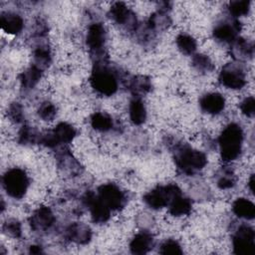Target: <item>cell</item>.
I'll return each mask as SVG.
<instances>
[{"label":"cell","instance_id":"obj_17","mask_svg":"<svg viewBox=\"0 0 255 255\" xmlns=\"http://www.w3.org/2000/svg\"><path fill=\"white\" fill-rule=\"evenodd\" d=\"M231 55L236 61L249 60L254 55V46L251 42L243 39L237 38L231 43Z\"/></svg>","mask_w":255,"mask_h":255},{"label":"cell","instance_id":"obj_1","mask_svg":"<svg viewBox=\"0 0 255 255\" xmlns=\"http://www.w3.org/2000/svg\"><path fill=\"white\" fill-rule=\"evenodd\" d=\"M243 130L241 127L235 123L226 126L218 139L222 159L224 161L236 159L241 152Z\"/></svg>","mask_w":255,"mask_h":255},{"label":"cell","instance_id":"obj_30","mask_svg":"<svg viewBox=\"0 0 255 255\" xmlns=\"http://www.w3.org/2000/svg\"><path fill=\"white\" fill-rule=\"evenodd\" d=\"M177 49L184 55H192L196 50V41L189 35L180 34L176 38Z\"/></svg>","mask_w":255,"mask_h":255},{"label":"cell","instance_id":"obj_6","mask_svg":"<svg viewBox=\"0 0 255 255\" xmlns=\"http://www.w3.org/2000/svg\"><path fill=\"white\" fill-rule=\"evenodd\" d=\"M233 252L237 255H249L253 253L255 246V232L248 225L239 226L232 239Z\"/></svg>","mask_w":255,"mask_h":255},{"label":"cell","instance_id":"obj_16","mask_svg":"<svg viewBox=\"0 0 255 255\" xmlns=\"http://www.w3.org/2000/svg\"><path fill=\"white\" fill-rule=\"evenodd\" d=\"M0 27L2 31L17 35L19 34L24 27V21L22 17L13 12H4L0 16Z\"/></svg>","mask_w":255,"mask_h":255},{"label":"cell","instance_id":"obj_18","mask_svg":"<svg viewBox=\"0 0 255 255\" xmlns=\"http://www.w3.org/2000/svg\"><path fill=\"white\" fill-rule=\"evenodd\" d=\"M154 241L147 232H139L133 236L129 243V250L132 254H145L151 250Z\"/></svg>","mask_w":255,"mask_h":255},{"label":"cell","instance_id":"obj_34","mask_svg":"<svg viewBox=\"0 0 255 255\" xmlns=\"http://www.w3.org/2000/svg\"><path fill=\"white\" fill-rule=\"evenodd\" d=\"M7 114H8L9 119L16 124H21L24 122V119H25L24 110H23V107L19 103L10 104Z\"/></svg>","mask_w":255,"mask_h":255},{"label":"cell","instance_id":"obj_14","mask_svg":"<svg viewBox=\"0 0 255 255\" xmlns=\"http://www.w3.org/2000/svg\"><path fill=\"white\" fill-rule=\"evenodd\" d=\"M65 236L70 241L76 244H88L92 239L91 228L81 222H75L70 224L65 230Z\"/></svg>","mask_w":255,"mask_h":255},{"label":"cell","instance_id":"obj_2","mask_svg":"<svg viewBox=\"0 0 255 255\" xmlns=\"http://www.w3.org/2000/svg\"><path fill=\"white\" fill-rule=\"evenodd\" d=\"M174 161L181 172L192 175L206 165L207 158L203 152L188 145H181L175 150Z\"/></svg>","mask_w":255,"mask_h":255},{"label":"cell","instance_id":"obj_31","mask_svg":"<svg viewBox=\"0 0 255 255\" xmlns=\"http://www.w3.org/2000/svg\"><path fill=\"white\" fill-rule=\"evenodd\" d=\"M192 66L198 72L202 73H208L214 68V65L210 58L204 54H195L192 57Z\"/></svg>","mask_w":255,"mask_h":255},{"label":"cell","instance_id":"obj_10","mask_svg":"<svg viewBox=\"0 0 255 255\" xmlns=\"http://www.w3.org/2000/svg\"><path fill=\"white\" fill-rule=\"evenodd\" d=\"M109 17L115 23L124 26L128 30H137V20L135 15L124 2L114 3L109 10Z\"/></svg>","mask_w":255,"mask_h":255},{"label":"cell","instance_id":"obj_25","mask_svg":"<svg viewBox=\"0 0 255 255\" xmlns=\"http://www.w3.org/2000/svg\"><path fill=\"white\" fill-rule=\"evenodd\" d=\"M57 158L59 166L65 171H68L71 174H76L80 172V163L73 157L71 152H69L68 150H61L58 153Z\"/></svg>","mask_w":255,"mask_h":255},{"label":"cell","instance_id":"obj_8","mask_svg":"<svg viewBox=\"0 0 255 255\" xmlns=\"http://www.w3.org/2000/svg\"><path fill=\"white\" fill-rule=\"evenodd\" d=\"M98 196L111 210H120L127 201L124 191L114 183L101 185L98 189Z\"/></svg>","mask_w":255,"mask_h":255},{"label":"cell","instance_id":"obj_26","mask_svg":"<svg viewBox=\"0 0 255 255\" xmlns=\"http://www.w3.org/2000/svg\"><path fill=\"white\" fill-rule=\"evenodd\" d=\"M58 141L61 143H69L71 142L75 136L77 135V131L75 128L68 123H60L53 129Z\"/></svg>","mask_w":255,"mask_h":255},{"label":"cell","instance_id":"obj_38","mask_svg":"<svg viewBox=\"0 0 255 255\" xmlns=\"http://www.w3.org/2000/svg\"><path fill=\"white\" fill-rule=\"evenodd\" d=\"M240 110L243 115L246 117L252 118L255 115V100L253 97H247L245 98L241 105H240Z\"/></svg>","mask_w":255,"mask_h":255},{"label":"cell","instance_id":"obj_5","mask_svg":"<svg viewBox=\"0 0 255 255\" xmlns=\"http://www.w3.org/2000/svg\"><path fill=\"white\" fill-rule=\"evenodd\" d=\"M180 193L181 191L176 184L160 185L146 192L143 196V201L152 209H160L167 206L170 201Z\"/></svg>","mask_w":255,"mask_h":255},{"label":"cell","instance_id":"obj_36","mask_svg":"<svg viewBox=\"0 0 255 255\" xmlns=\"http://www.w3.org/2000/svg\"><path fill=\"white\" fill-rule=\"evenodd\" d=\"M159 253L167 255V254H171V255H177V254H181L182 253V248L180 246V244L173 239H168L165 240L159 249Z\"/></svg>","mask_w":255,"mask_h":255},{"label":"cell","instance_id":"obj_35","mask_svg":"<svg viewBox=\"0 0 255 255\" xmlns=\"http://www.w3.org/2000/svg\"><path fill=\"white\" fill-rule=\"evenodd\" d=\"M57 113L56 107L50 102H44L38 108V116L43 121H52Z\"/></svg>","mask_w":255,"mask_h":255},{"label":"cell","instance_id":"obj_22","mask_svg":"<svg viewBox=\"0 0 255 255\" xmlns=\"http://www.w3.org/2000/svg\"><path fill=\"white\" fill-rule=\"evenodd\" d=\"M168 207L170 214L174 216H183L191 211L192 203L189 198L182 196V194L180 193L170 201Z\"/></svg>","mask_w":255,"mask_h":255},{"label":"cell","instance_id":"obj_23","mask_svg":"<svg viewBox=\"0 0 255 255\" xmlns=\"http://www.w3.org/2000/svg\"><path fill=\"white\" fill-rule=\"evenodd\" d=\"M170 24H171V19L168 13L158 10L149 17L146 23V26L153 32H156V31L167 29L170 26Z\"/></svg>","mask_w":255,"mask_h":255},{"label":"cell","instance_id":"obj_13","mask_svg":"<svg viewBox=\"0 0 255 255\" xmlns=\"http://www.w3.org/2000/svg\"><path fill=\"white\" fill-rule=\"evenodd\" d=\"M107 40V32L101 23H94L89 26L86 35V44L93 54L103 52Z\"/></svg>","mask_w":255,"mask_h":255},{"label":"cell","instance_id":"obj_37","mask_svg":"<svg viewBox=\"0 0 255 255\" xmlns=\"http://www.w3.org/2000/svg\"><path fill=\"white\" fill-rule=\"evenodd\" d=\"M235 184L234 176L230 171H223V173L217 179V186L220 189H228L233 187Z\"/></svg>","mask_w":255,"mask_h":255},{"label":"cell","instance_id":"obj_4","mask_svg":"<svg viewBox=\"0 0 255 255\" xmlns=\"http://www.w3.org/2000/svg\"><path fill=\"white\" fill-rule=\"evenodd\" d=\"M2 185L10 197L20 199L27 192L29 187V177L23 169L13 167L4 173L2 177Z\"/></svg>","mask_w":255,"mask_h":255},{"label":"cell","instance_id":"obj_39","mask_svg":"<svg viewBox=\"0 0 255 255\" xmlns=\"http://www.w3.org/2000/svg\"><path fill=\"white\" fill-rule=\"evenodd\" d=\"M41 143L44 144L45 146L49 147V148L57 147L60 144V142L58 141V139H57L55 133L53 132V130H50V131L42 134Z\"/></svg>","mask_w":255,"mask_h":255},{"label":"cell","instance_id":"obj_27","mask_svg":"<svg viewBox=\"0 0 255 255\" xmlns=\"http://www.w3.org/2000/svg\"><path fill=\"white\" fill-rule=\"evenodd\" d=\"M91 125L94 129L98 131H109L114 127V121L112 117L106 113H95L91 118Z\"/></svg>","mask_w":255,"mask_h":255},{"label":"cell","instance_id":"obj_3","mask_svg":"<svg viewBox=\"0 0 255 255\" xmlns=\"http://www.w3.org/2000/svg\"><path fill=\"white\" fill-rule=\"evenodd\" d=\"M90 83L92 88L103 96H112L118 91V79L115 73L103 63H95Z\"/></svg>","mask_w":255,"mask_h":255},{"label":"cell","instance_id":"obj_32","mask_svg":"<svg viewBox=\"0 0 255 255\" xmlns=\"http://www.w3.org/2000/svg\"><path fill=\"white\" fill-rule=\"evenodd\" d=\"M3 233L12 238H19L22 235V226L19 220L15 218L7 219L2 226Z\"/></svg>","mask_w":255,"mask_h":255},{"label":"cell","instance_id":"obj_11","mask_svg":"<svg viewBox=\"0 0 255 255\" xmlns=\"http://www.w3.org/2000/svg\"><path fill=\"white\" fill-rule=\"evenodd\" d=\"M241 30V25L238 20H224L215 25L213 28V37L222 43H232L238 38V34Z\"/></svg>","mask_w":255,"mask_h":255},{"label":"cell","instance_id":"obj_28","mask_svg":"<svg viewBox=\"0 0 255 255\" xmlns=\"http://www.w3.org/2000/svg\"><path fill=\"white\" fill-rule=\"evenodd\" d=\"M129 89L135 97L139 98L151 90V82L146 76H136L131 79Z\"/></svg>","mask_w":255,"mask_h":255},{"label":"cell","instance_id":"obj_40","mask_svg":"<svg viewBox=\"0 0 255 255\" xmlns=\"http://www.w3.org/2000/svg\"><path fill=\"white\" fill-rule=\"evenodd\" d=\"M29 253L30 254H42V253H44V251L40 245H31L29 247Z\"/></svg>","mask_w":255,"mask_h":255},{"label":"cell","instance_id":"obj_20","mask_svg":"<svg viewBox=\"0 0 255 255\" xmlns=\"http://www.w3.org/2000/svg\"><path fill=\"white\" fill-rule=\"evenodd\" d=\"M43 70L33 65L20 75V84L24 90L33 89L42 78Z\"/></svg>","mask_w":255,"mask_h":255},{"label":"cell","instance_id":"obj_41","mask_svg":"<svg viewBox=\"0 0 255 255\" xmlns=\"http://www.w3.org/2000/svg\"><path fill=\"white\" fill-rule=\"evenodd\" d=\"M248 186L251 190V192H254V174H252L249 178V181H248Z\"/></svg>","mask_w":255,"mask_h":255},{"label":"cell","instance_id":"obj_12","mask_svg":"<svg viewBox=\"0 0 255 255\" xmlns=\"http://www.w3.org/2000/svg\"><path fill=\"white\" fill-rule=\"evenodd\" d=\"M29 223L34 231H47L55 223V215L47 206L38 207L29 218Z\"/></svg>","mask_w":255,"mask_h":255},{"label":"cell","instance_id":"obj_7","mask_svg":"<svg viewBox=\"0 0 255 255\" xmlns=\"http://www.w3.org/2000/svg\"><path fill=\"white\" fill-rule=\"evenodd\" d=\"M219 82L228 89L239 90L246 84L245 72L238 64H227L219 74Z\"/></svg>","mask_w":255,"mask_h":255},{"label":"cell","instance_id":"obj_29","mask_svg":"<svg viewBox=\"0 0 255 255\" xmlns=\"http://www.w3.org/2000/svg\"><path fill=\"white\" fill-rule=\"evenodd\" d=\"M52 56L50 49L46 45H40L34 50V62L35 66L41 70H45L51 63Z\"/></svg>","mask_w":255,"mask_h":255},{"label":"cell","instance_id":"obj_19","mask_svg":"<svg viewBox=\"0 0 255 255\" xmlns=\"http://www.w3.org/2000/svg\"><path fill=\"white\" fill-rule=\"evenodd\" d=\"M129 119L134 125H142L146 120V109L143 102L138 97H134L128 106Z\"/></svg>","mask_w":255,"mask_h":255},{"label":"cell","instance_id":"obj_21","mask_svg":"<svg viewBox=\"0 0 255 255\" xmlns=\"http://www.w3.org/2000/svg\"><path fill=\"white\" fill-rule=\"evenodd\" d=\"M232 210L236 216L243 219H253L255 216L254 204L246 198H238L232 204Z\"/></svg>","mask_w":255,"mask_h":255},{"label":"cell","instance_id":"obj_9","mask_svg":"<svg viewBox=\"0 0 255 255\" xmlns=\"http://www.w3.org/2000/svg\"><path fill=\"white\" fill-rule=\"evenodd\" d=\"M83 203L89 209L92 220L95 223H105L110 219L112 210L101 200L98 194L92 191L85 193Z\"/></svg>","mask_w":255,"mask_h":255},{"label":"cell","instance_id":"obj_24","mask_svg":"<svg viewBox=\"0 0 255 255\" xmlns=\"http://www.w3.org/2000/svg\"><path fill=\"white\" fill-rule=\"evenodd\" d=\"M42 134L33 127L23 126L18 134V141L22 145H33L41 143Z\"/></svg>","mask_w":255,"mask_h":255},{"label":"cell","instance_id":"obj_33","mask_svg":"<svg viewBox=\"0 0 255 255\" xmlns=\"http://www.w3.org/2000/svg\"><path fill=\"white\" fill-rule=\"evenodd\" d=\"M250 9V1L248 0H234L229 3L228 10L233 17H241L246 15Z\"/></svg>","mask_w":255,"mask_h":255},{"label":"cell","instance_id":"obj_15","mask_svg":"<svg viewBox=\"0 0 255 255\" xmlns=\"http://www.w3.org/2000/svg\"><path fill=\"white\" fill-rule=\"evenodd\" d=\"M199 107L206 114L217 115L223 111L225 100L223 96L218 93H209L199 100Z\"/></svg>","mask_w":255,"mask_h":255}]
</instances>
